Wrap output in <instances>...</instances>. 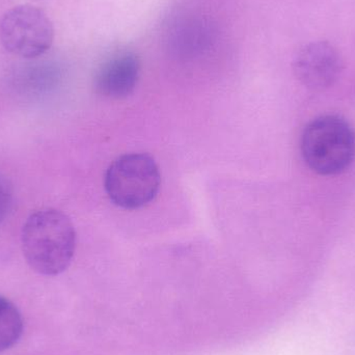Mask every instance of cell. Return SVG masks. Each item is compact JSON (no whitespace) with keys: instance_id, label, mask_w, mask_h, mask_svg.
<instances>
[{"instance_id":"obj_1","label":"cell","mask_w":355,"mask_h":355,"mask_svg":"<svg viewBox=\"0 0 355 355\" xmlns=\"http://www.w3.org/2000/svg\"><path fill=\"white\" fill-rule=\"evenodd\" d=\"M23 254L40 275L54 277L68 269L76 248V232L62 211L43 209L31 214L21 235Z\"/></svg>"},{"instance_id":"obj_2","label":"cell","mask_w":355,"mask_h":355,"mask_svg":"<svg viewBox=\"0 0 355 355\" xmlns=\"http://www.w3.org/2000/svg\"><path fill=\"white\" fill-rule=\"evenodd\" d=\"M302 154L313 172L322 176L341 174L354 158V131L340 116H320L304 129Z\"/></svg>"},{"instance_id":"obj_3","label":"cell","mask_w":355,"mask_h":355,"mask_svg":"<svg viewBox=\"0 0 355 355\" xmlns=\"http://www.w3.org/2000/svg\"><path fill=\"white\" fill-rule=\"evenodd\" d=\"M162 185V175L149 154L129 153L108 166L104 187L112 204L126 210L143 208L155 200Z\"/></svg>"},{"instance_id":"obj_4","label":"cell","mask_w":355,"mask_h":355,"mask_svg":"<svg viewBox=\"0 0 355 355\" xmlns=\"http://www.w3.org/2000/svg\"><path fill=\"white\" fill-rule=\"evenodd\" d=\"M53 40V23L37 6H14L0 19V42L6 51L19 58L29 60L43 55Z\"/></svg>"},{"instance_id":"obj_5","label":"cell","mask_w":355,"mask_h":355,"mask_svg":"<svg viewBox=\"0 0 355 355\" xmlns=\"http://www.w3.org/2000/svg\"><path fill=\"white\" fill-rule=\"evenodd\" d=\"M298 80L310 89L331 87L342 72L343 62L337 48L327 42H315L300 50L293 64Z\"/></svg>"},{"instance_id":"obj_6","label":"cell","mask_w":355,"mask_h":355,"mask_svg":"<svg viewBox=\"0 0 355 355\" xmlns=\"http://www.w3.org/2000/svg\"><path fill=\"white\" fill-rule=\"evenodd\" d=\"M141 74L139 56L130 51L120 52L103 62L95 76V89L100 95L123 99L133 93Z\"/></svg>"},{"instance_id":"obj_7","label":"cell","mask_w":355,"mask_h":355,"mask_svg":"<svg viewBox=\"0 0 355 355\" xmlns=\"http://www.w3.org/2000/svg\"><path fill=\"white\" fill-rule=\"evenodd\" d=\"M210 23L200 17L183 15L168 27V48L181 58H193L210 46L212 28Z\"/></svg>"},{"instance_id":"obj_8","label":"cell","mask_w":355,"mask_h":355,"mask_svg":"<svg viewBox=\"0 0 355 355\" xmlns=\"http://www.w3.org/2000/svg\"><path fill=\"white\" fill-rule=\"evenodd\" d=\"M23 318L17 306L0 296V354L18 343L23 334Z\"/></svg>"},{"instance_id":"obj_9","label":"cell","mask_w":355,"mask_h":355,"mask_svg":"<svg viewBox=\"0 0 355 355\" xmlns=\"http://www.w3.org/2000/svg\"><path fill=\"white\" fill-rule=\"evenodd\" d=\"M14 192L8 180L0 175V223L6 220L12 207Z\"/></svg>"}]
</instances>
